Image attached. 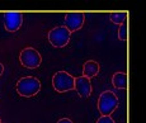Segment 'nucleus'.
Instances as JSON below:
<instances>
[{"mask_svg":"<svg viewBox=\"0 0 146 123\" xmlns=\"http://www.w3.org/2000/svg\"><path fill=\"white\" fill-rule=\"evenodd\" d=\"M15 88H17V93L21 97L31 98L40 93L41 81L35 76H24L18 80Z\"/></svg>","mask_w":146,"mask_h":123,"instance_id":"f257e3e1","label":"nucleus"},{"mask_svg":"<svg viewBox=\"0 0 146 123\" xmlns=\"http://www.w3.org/2000/svg\"><path fill=\"white\" fill-rule=\"evenodd\" d=\"M118 107V98L111 90L103 91L98 99V110L102 116H111Z\"/></svg>","mask_w":146,"mask_h":123,"instance_id":"f03ea898","label":"nucleus"},{"mask_svg":"<svg viewBox=\"0 0 146 123\" xmlns=\"http://www.w3.org/2000/svg\"><path fill=\"white\" fill-rule=\"evenodd\" d=\"M75 77L66 71H57L52 77V86L57 93L74 90Z\"/></svg>","mask_w":146,"mask_h":123,"instance_id":"7ed1b4c3","label":"nucleus"},{"mask_svg":"<svg viewBox=\"0 0 146 123\" xmlns=\"http://www.w3.org/2000/svg\"><path fill=\"white\" fill-rule=\"evenodd\" d=\"M71 33L64 26H58L52 28L48 32V42L56 48H62L70 42Z\"/></svg>","mask_w":146,"mask_h":123,"instance_id":"20e7f679","label":"nucleus"},{"mask_svg":"<svg viewBox=\"0 0 146 123\" xmlns=\"http://www.w3.org/2000/svg\"><path fill=\"white\" fill-rule=\"evenodd\" d=\"M19 61L27 69H37L42 63V57L36 48L27 47V48L22 50L21 55H19Z\"/></svg>","mask_w":146,"mask_h":123,"instance_id":"39448f33","label":"nucleus"},{"mask_svg":"<svg viewBox=\"0 0 146 123\" xmlns=\"http://www.w3.org/2000/svg\"><path fill=\"white\" fill-rule=\"evenodd\" d=\"M3 18L4 27L8 32H17L23 24V13L21 12H5Z\"/></svg>","mask_w":146,"mask_h":123,"instance_id":"423d86ee","label":"nucleus"},{"mask_svg":"<svg viewBox=\"0 0 146 123\" xmlns=\"http://www.w3.org/2000/svg\"><path fill=\"white\" fill-rule=\"evenodd\" d=\"M85 22V14L84 13H66L65 15V27L70 33L76 32L83 28Z\"/></svg>","mask_w":146,"mask_h":123,"instance_id":"0eeeda50","label":"nucleus"},{"mask_svg":"<svg viewBox=\"0 0 146 123\" xmlns=\"http://www.w3.org/2000/svg\"><path fill=\"white\" fill-rule=\"evenodd\" d=\"M74 89L76 90V93L79 94V97L89 98L92 94V83H90V80L84 77V76L75 77Z\"/></svg>","mask_w":146,"mask_h":123,"instance_id":"6e6552de","label":"nucleus"},{"mask_svg":"<svg viewBox=\"0 0 146 123\" xmlns=\"http://www.w3.org/2000/svg\"><path fill=\"white\" fill-rule=\"evenodd\" d=\"M99 70H100V66L97 61L89 60V61H86L83 66V76L90 80L92 77L97 76L98 72H99Z\"/></svg>","mask_w":146,"mask_h":123,"instance_id":"1a4fd4ad","label":"nucleus"},{"mask_svg":"<svg viewBox=\"0 0 146 123\" xmlns=\"http://www.w3.org/2000/svg\"><path fill=\"white\" fill-rule=\"evenodd\" d=\"M112 84L117 89H126L127 86V75L122 71H118L112 76Z\"/></svg>","mask_w":146,"mask_h":123,"instance_id":"9d476101","label":"nucleus"},{"mask_svg":"<svg viewBox=\"0 0 146 123\" xmlns=\"http://www.w3.org/2000/svg\"><path fill=\"white\" fill-rule=\"evenodd\" d=\"M127 15L128 13L127 12H117V13H111L109 14V19H111L112 23L114 24H123L126 23V20H127Z\"/></svg>","mask_w":146,"mask_h":123,"instance_id":"9b49d317","label":"nucleus"},{"mask_svg":"<svg viewBox=\"0 0 146 123\" xmlns=\"http://www.w3.org/2000/svg\"><path fill=\"white\" fill-rule=\"evenodd\" d=\"M127 23H123L121 24L118 28V38L121 41H127Z\"/></svg>","mask_w":146,"mask_h":123,"instance_id":"f8f14e48","label":"nucleus"},{"mask_svg":"<svg viewBox=\"0 0 146 123\" xmlns=\"http://www.w3.org/2000/svg\"><path fill=\"white\" fill-rule=\"evenodd\" d=\"M95 123H116L111 116H100Z\"/></svg>","mask_w":146,"mask_h":123,"instance_id":"ddd939ff","label":"nucleus"},{"mask_svg":"<svg viewBox=\"0 0 146 123\" xmlns=\"http://www.w3.org/2000/svg\"><path fill=\"white\" fill-rule=\"evenodd\" d=\"M57 123H74L71 121V119H69V118H61V119H58Z\"/></svg>","mask_w":146,"mask_h":123,"instance_id":"4468645a","label":"nucleus"},{"mask_svg":"<svg viewBox=\"0 0 146 123\" xmlns=\"http://www.w3.org/2000/svg\"><path fill=\"white\" fill-rule=\"evenodd\" d=\"M3 72H4V65H3V63L0 62V76H1Z\"/></svg>","mask_w":146,"mask_h":123,"instance_id":"2eb2a0df","label":"nucleus"},{"mask_svg":"<svg viewBox=\"0 0 146 123\" xmlns=\"http://www.w3.org/2000/svg\"><path fill=\"white\" fill-rule=\"evenodd\" d=\"M0 123H1V119H0Z\"/></svg>","mask_w":146,"mask_h":123,"instance_id":"dca6fc26","label":"nucleus"}]
</instances>
